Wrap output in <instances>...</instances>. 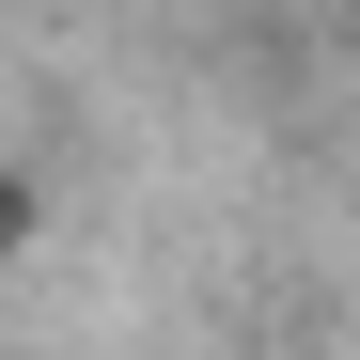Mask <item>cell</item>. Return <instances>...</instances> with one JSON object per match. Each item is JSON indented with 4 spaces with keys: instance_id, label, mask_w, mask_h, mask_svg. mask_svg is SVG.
<instances>
[{
    "instance_id": "6da1fadb",
    "label": "cell",
    "mask_w": 360,
    "mask_h": 360,
    "mask_svg": "<svg viewBox=\"0 0 360 360\" xmlns=\"http://www.w3.org/2000/svg\"><path fill=\"white\" fill-rule=\"evenodd\" d=\"M32 235H47V188H32V157H0V266H16Z\"/></svg>"
}]
</instances>
